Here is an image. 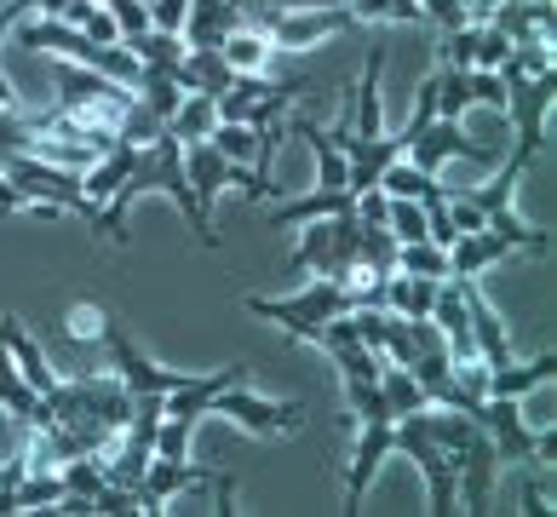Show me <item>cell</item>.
Here are the masks:
<instances>
[{
    "label": "cell",
    "mask_w": 557,
    "mask_h": 517,
    "mask_svg": "<svg viewBox=\"0 0 557 517\" xmlns=\"http://www.w3.org/2000/svg\"><path fill=\"white\" fill-rule=\"evenodd\" d=\"M144 190H161L184 219H190V231H196V242L201 247H219V231H213V219L201 213V201H196V190H190V173H184V144L161 127L150 144L138 150V161H133V173H127V184L104 201V213H98V224L92 231H104L110 242H127V213H133V201L144 196Z\"/></svg>",
    "instance_id": "1"
},
{
    "label": "cell",
    "mask_w": 557,
    "mask_h": 517,
    "mask_svg": "<svg viewBox=\"0 0 557 517\" xmlns=\"http://www.w3.org/2000/svg\"><path fill=\"white\" fill-rule=\"evenodd\" d=\"M380 294H385V276H362V282H334V276H317L305 294L294 299H247V310L264 322H276L287 328L294 340L305 345H317L322 340V328L334 322V317H350V310H380Z\"/></svg>",
    "instance_id": "2"
},
{
    "label": "cell",
    "mask_w": 557,
    "mask_h": 517,
    "mask_svg": "<svg viewBox=\"0 0 557 517\" xmlns=\"http://www.w3.org/2000/svg\"><path fill=\"white\" fill-rule=\"evenodd\" d=\"M420 426L443 443V454L454 460V471H460V506L471 517L494 512V471H500V454H494L488 431L471 420V414H454V408L448 414L420 408Z\"/></svg>",
    "instance_id": "3"
},
{
    "label": "cell",
    "mask_w": 557,
    "mask_h": 517,
    "mask_svg": "<svg viewBox=\"0 0 557 517\" xmlns=\"http://www.w3.org/2000/svg\"><path fill=\"white\" fill-rule=\"evenodd\" d=\"M506 81V121H511V133H518V144H511V156H506V168H529V161H541L546 156V115H552V103H557V64L541 70V75H523V70H500Z\"/></svg>",
    "instance_id": "4"
},
{
    "label": "cell",
    "mask_w": 557,
    "mask_h": 517,
    "mask_svg": "<svg viewBox=\"0 0 557 517\" xmlns=\"http://www.w3.org/2000/svg\"><path fill=\"white\" fill-rule=\"evenodd\" d=\"M287 271H317L334 282H362V213H334V219H311L305 236L287 259Z\"/></svg>",
    "instance_id": "5"
},
{
    "label": "cell",
    "mask_w": 557,
    "mask_h": 517,
    "mask_svg": "<svg viewBox=\"0 0 557 517\" xmlns=\"http://www.w3.org/2000/svg\"><path fill=\"white\" fill-rule=\"evenodd\" d=\"M518 247H529V254H552V236L534 231V224H523V219H511V207H494V213L483 219V231L454 236V247H448V276H483L494 259L518 254Z\"/></svg>",
    "instance_id": "6"
},
{
    "label": "cell",
    "mask_w": 557,
    "mask_h": 517,
    "mask_svg": "<svg viewBox=\"0 0 557 517\" xmlns=\"http://www.w3.org/2000/svg\"><path fill=\"white\" fill-rule=\"evenodd\" d=\"M242 29L264 35L276 52H305L327 35L357 29V17L345 7H242Z\"/></svg>",
    "instance_id": "7"
},
{
    "label": "cell",
    "mask_w": 557,
    "mask_h": 517,
    "mask_svg": "<svg viewBox=\"0 0 557 517\" xmlns=\"http://www.w3.org/2000/svg\"><path fill=\"white\" fill-rule=\"evenodd\" d=\"M184 173H190V190H196V201H201V213L213 219V201L231 190H247L253 201H264L276 190V184H264L253 168H247V161H231V156H219L208 138H196V144H184Z\"/></svg>",
    "instance_id": "8"
},
{
    "label": "cell",
    "mask_w": 557,
    "mask_h": 517,
    "mask_svg": "<svg viewBox=\"0 0 557 517\" xmlns=\"http://www.w3.org/2000/svg\"><path fill=\"white\" fill-rule=\"evenodd\" d=\"M98 340H104V350H110V362H115V380L133 391V397H144V391H178L184 385V368H156L144 350L133 345V334L121 328V317L115 310H98Z\"/></svg>",
    "instance_id": "9"
},
{
    "label": "cell",
    "mask_w": 557,
    "mask_h": 517,
    "mask_svg": "<svg viewBox=\"0 0 557 517\" xmlns=\"http://www.w3.org/2000/svg\"><path fill=\"white\" fill-rule=\"evenodd\" d=\"M397 448L414 454V466L425 471V489H431V512L448 517L460 512V471H454V460L443 454V443L431 438V431L420 426V414H408V420H397Z\"/></svg>",
    "instance_id": "10"
},
{
    "label": "cell",
    "mask_w": 557,
    "mask_h": 517,
    "mask_svg": "<svg viewBox=\"0 0 557 517\" xmlns=\"http://www.w3.org/2000/svg\"><path fill=\"white\" fill-rule=\"evenodd\" d=\"M208 414H231L236 426L253 431V438H287V431L305 426V403H294V397H287V403H264V397H253V391H247V380L213 391Z\"/></svg>",
    "instance_id": "11"
},
{
    "label": "cell",
    "mask_w": 557,
    "mask_h": 517,
    "mask_svg": "<svg viewBox=\"0 0 557 517\" xmlns=\"http://www.w3.org/2000/svg\"><path fill=\"white\" fill-rule=\"evenodd\" d=\"M196 483H213V489H236L231 471H219V466H190V460H156L144 466V478H138V512H168L173 506V494L184 489H196Z\"/></svg>",
    "instance_id": "12"
},
{
    "label": "cell",
    "mask_w": 557,
    "mask_h": 517,
    "mask_svg": "<svg viewBox=\"0 0 557 517\" xmlns=\"http://www.w3.org/2000/svg\"><path fill=\"white\" fill-rule=\"evenodd\" d=\"M448 156H466V161H478V168H494V161H500V150H488V144L466 138V127H460V121H443V115L431 121V127H425L414 144H408V156H403V161H414L420 173H431V179H437V168H443Z\"/></svg>",
    "instance_id": "13"
},
{
    "label": "cell",
    "mask_w": 557,
    "mask_h": 517,
    "mask_svg": "<svg viewBox=\"0 0 557 517\" xmlns=\"http://www.w3.org/2000/svg\"><path fill=\"white\" fill-rule=\"evenodd\" d=\"M236 29H242V0H190L178 40H184V47H208V52H219L224 35H236Z\"/></svg>",
    "instance_id": "14"
},
{
    "label": "cell",
    "mask_w": 557,
    "mask_h": 517,
    "mask_svg": "<svg viewBox=\"0 0 557 517\" xmlns=\"http://www.w3.org/2000/svg\"><path fill=\"white\" fill-rule=\"evenodd\" d=\"M282 127L287 133H299L305 144H311V156H317V173H322V190H350V184H345V144H339V133L334 127H327L322 133V121H311V115H282Z\"/></svg>",
    "instance_id": "15"
},
{
    "label": "cell",
    "mask_w": 557,
    "mask_h": 517,
    "mask_svg": "<svg viewBox=\"0 0 557 517\" xmlns=\"http://www.w3.org/2000/svg\"><path fill=\"white\" fill-rule=\"evenodd\" d=\"M0 345H7V350H12V362H17V374H24V380H29V391H35V397H47V391H52L58 380H64V374H52V362H47V350H40V345L29 340V328H24V322H17V317H12V310H7V317H0Z\"/></svg>",
    "instance_id": "16"
},
{
    "label": "cell",
    "mask_w": 557,
    "mask_h": 517,
    "mask_svg": "<svg viewBox=\"0 0 557 517\" xmlns=\"http://www.w3.org/2000/svg\"><path fill=\"white\" fill-rule=\"evenodd\" d=\"M334 213H357V190H311V196L282 201V207H271V231H294V224L334 219Z\"/></svg>",
    "instance_id": "17"
},
{
    "label": "cell",
    "mask_w": 557,
    "mask_h": 517,
    "mask_svg": "<svg viewBox=\"0 0 557 517\" xmlns=\"http://www.w3.org/2000/svg\"><path fill=\"white\" fill-rule=\"evenodd\" d=\"M557 380V350H541L534 362H506L483 374V397H523V391Z\"/></svg>",
    "instance_id": "18"
},
{
    "label": "cell",
    "mask_w": 557,
    "mask_h": 517,
    "mask_svg": "<svg viewBox=\"0 0 557 517\" xmlns=\"http://www.w3.org/2000/svg\"><path fill=\"white\" fill-rule=\"evenodd\" d=\"M431 299H437V276L391 271L385 294H380V310H391V317H431Z\"/></svg>",
    "instance_id": "19"
},
{
    "label": "cell",
    "mask_w": 557,
    "mask_h": 517,
    "mask_svg": "<svg viewBox=\"0 0 557 517\" xmlns=\"http://www.w3.org/2000/svg\"><path fill=\"white\" fill-rule=\"evenodd\" d=\"M380 391H385V408L397 414V420H408V414H420V408H431V397H425V385L408 374V368H397L385 357V368H380Z\"/></svg>",
    "instance_id": "20"
},
{
    "label": "cell",
    "mask_w": 557,
    "mask_h": 517,
    "mask_svg": "<svg viewBox=\"0 0 557 517\" xmlns=\"http://www.w3.org/2000/svg\"><path fill=\"white\" fill-rule=\"evenodd\" d=\"M58 17H64L70 29H81L87 40H98V47H121V24L104 7H92V0H64V12H58Z\"/></svg>",
    "instance_id": "21"
},
{
    "label": "cell",
    "mask_w": 557,
    "mask_h": 517,
    "mask_svg": "<svg viewBox=\"0 0 557 517\" xmlns=\"http://www.w3.org/2000/svg\"><path fill=\"white\" fill-rule=\"evenodd\" d=\"M0 408H7L12 420H24V426L35 420V408H40V397L29 391V380L17 374V362H12L7 345H0Z\"/></svg>",
    "instance_id": "22"
},
{
    "label": "cell",
    "mask_w": 557,
    "mask_h": 517,
    "mask_svg": "<svg viewBox=\"0 0 557 517\" xmlns=\"http://www.w3.org/2000/svg\"><path fill=\"white\" fill-rule=\"evenodd\" d=\"M213 127H219V110H213V98H201V93H184L178 115L168 121V133H173L178 144H196V138H208Z\"/></svg>",
    "instance_id": "23"
},
{
    "label": "cell",
    "mask_w": 557,
    "mask_h": 517,
    "mask_svg": "<svg viewBox=\"0 0 557 517\" xmlns=\"http://www.w3.org/2000/svg\"><path fill=\"white\" fill-rule=\"evenodd\" d=\"M219 58L231 64L236 75H264V58H271V40L253 35V29H236V35H224V47Z\"/></svg>",
    "instance_id": "24"
},
{
    "label": "cell",
    "mask_w": 557,
    "mask_h": 517,
    "mask_svg": "<svg viewBox=\"0 0 557 517\" xmlns=\"http://www.w3.org/2000/svg\"><path fill=\"white\" fill-rule=\"evenodd\" d=\"M357 24H425L420 0H350L345 7Z\"/></svg>",
    "instance_id": "25"
},
{
    "label": "cell",
    "mask_w": 557,
    "mask_h": 517,
    "mask_svg": "<svg viewBox=\"0 0 557 517\" xmlns=\"http://www.w3.org/2000/svg\"><path fill=\"white\" fill-rule=\"evenodd\" d=\"M397 271H408V276H448V254L437 242H397Z\"/></svg>",
    "instance_id": "26"
},
{
    "label": "cell",
    "mask_w": 557,
    "mask_h": 517,
    "mask_svg": "<svg viewBox=\"0 0 557 517\" xmlns=\"http://www.w3.org/2000/svg\"><path fill=\"white\" fill-rule=\"evenodd\" d=\"M385 231L397 242H425V207L408 196H385Z\"/></svg>",
    "instance_id": "27"
},
{
    "label": "cell",
    "mask_w": 557,
    "mask_h": 517,
    "mask_svg": "<svg viewBox=\"0 0 557 517\" xmlns=\"http://www.w3.org/2000/svg\"><path fill=\"white\" fill-rule=\"evenodd\" d=\"M208 144H213L219 156H231V161H253L259 133H253V127H242V121H219V127L208 133Z\"/></svg>",
    "instance_id": "28"
},
{
    "label": "cell",
    "mask_w": 557,
    "mask_h": 517,
    "mask_svg": "<svg viewBox=\"0 0 557 517\" xmlns=\"http://www.w3.org/2000/svg\"><path fill=\"white\" fill-rule=\"evenodd\" d=\"M506 58H511V40L494 29V24H478V52H471V70H494V75H500Z\"/></svg>",
    "instance_id": "29"
},
{
    "label": "cell",
    "mask_w": 557,
    "mask_h": 517,
    "mask_svg": "<svg viewBox=\"0 0 557 517\" xmlns=\"http://www.w3.org/2000/svg\"><path fill=\"white\" fill-rule=\"evenodd\" d=\"M24 471H29V448H17L12 460L0 466V517L17 512V483H24Z\"/></svg>",
    "instance_id": "30"
},
{
    "label": "cell",
    "mask_w": 557,
    "mask_h": 517,
    "mask_svg": "<svg viewBox=\"0 0 557 517\" xmlns=\"http://www.w3.org/2000/svg\"><path fill=\"white\" fill-rule=\"evenodd\" d=\"M420 12H425V24H437L443 35L460 29V24H471V17H466V0H420Z\"/></svg>",
    "instance_id": "31"
},
{
    "label": "cell",
    "mask_w": 557,
    "mask_h": 517,
    "mask_svg": "<svg viewBox=\"0 0 557 517\" xmlns=\"http://www.w3.org/2000/svg\"><path fill=\"white\" fill-rule=\"evenodd\" d=\"M0 207H7V213H29V207H35V201H29L24 190H17V184H12L7 173H0Z\"/></svg>",
    "instance_id": "32"
},
{
    "label": "cell",
    "mask_w": 557,
    "mask_h": 517,
    "mask_svg": "<svg viewBox=\"0 0 557 517\" xmlns=\"http://www.w3.org/2000/svg\"><path fill=\"white\" fill-rule=\"evenodd\" d=\"M518 512H534V517L552 512V506H546V483H541V478H529V483H523V501H518Z\"/></svg>",
    "instance_id": "33"
},
{
    "label": "cell",
    "mask_w": 557,
    "mask_h": 517,
    "mask_svg": "<svg viewBox=\"0 0 557 517\" xmlns=\"http://www.w3.org/2000/svg\"><path fill=\"white\" fill-rule=\"evenodd\" d=\"M0 110H17V93H12V81L0 75Z\"/></svg>",
    "instance_id": "34"
}]
</instances>
